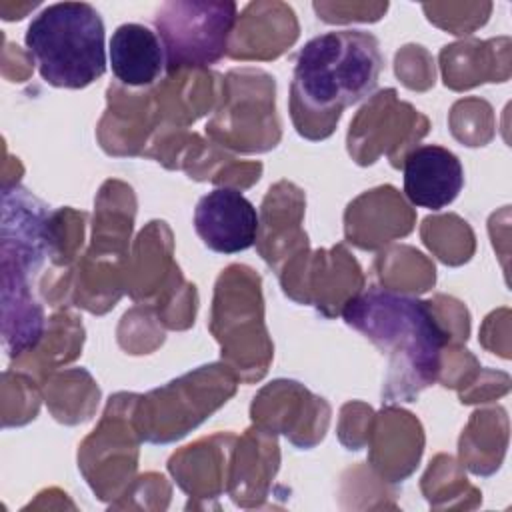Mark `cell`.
I'll list each match as a JSON object with an SVG mask.
<instances>
[{
  "mask_svg": "<svg viewBox=\"0 0 512 512\" xmlns=\"http://www.w3.org/2000/svg\"><path fill=\"white\" fill-rule=\"evenodd\" d=\"M342 316L390 354V368L400 374L398 384H404L400 396L410 398L436 380L448 334L428 302L374 286L350 298Z\"/></svg>",
  "mask_w": 512,
  "mask_h": 512,
  "instance_id": "obj_1",
  "label": "cell"
},
{
  "mask_svg": "<svg viewBox=\"0 0 512 512\" xmlns=\"http://www.w3.org/2000/svg\"><path fill=\"white\" fill-rule=\"evenodd\" d=\"M380 70V44L370 32L332 30L314 36L296 58L292 110L302 106L338 116L376 90Z\"/></svg>",
  "mask_w": 512,
  "mask_h": 512,
  "instance_id": "obj_2",
  "label": "cell"
},
{
  "mask_svg": "<svg viewBox=\"0 0 512 512\" xmlns=\"http://www.w3.org/2000/svg\"><path fill=\"white\" fill-rule=\"evenodd\" d=\"M24 44L42 80L56 88H84L106 72V30L88 2H56L30 24Z\"/></svg>",
  "mask_w": 512,
  "mask_h": 512,
  "instance_id": "obj_3",
  "label": "cell"
},
{
  "mask_svg": "<svg viewBox=\"0 0 512 512\" xmlns=\"http://www.w3.org/2000/svg\"><path fill=\"white\" fill-rule=\"evenodd\" d=\"M234 20V2L164 4L156 14V30L166 50V70L218 62L226 52Z\"/></svg>",
  "mask_w": 512,
  "mask_h": 512,
  "instance_id": "obj_4",
  "label": "cell"
},
{
  "mask_svg": "<svg viewBox=\"0 0 512 512\" xmlns=\"http://www.w3.org/2000/svg\"><path fill=\"white\" fill-rule=\"evenodd\" d=\"M260 218L254 204L236 188H214L194 208V228L200 240L218 254L248 250L258 236Z\"/></svg>",
  "mask_w": 512,
  "mask_h": 512,
  "instance_id": "obj_5",
  "label": "cell"
},
{
  "mask_svg": "<svg viewBox=\"0 0 512 512\" xmlns=\"http://www.w3.org/2000/svg\"><path fill=\"white\" fill-rule=\"evenodd\" d=\"M462 186V162L444 146H416L404 160V194L420 208L442 210L456 200Z\"/></svg>",
  "mask_w": 512,
  "mask_h": 512,
  "instance_id": "obj_6",
  "label": "cell"
},
{
  "mask_svg": "<svg viewBox=\"0 0 512 512\" xmlns=\"http://www.w3.org/2000/svg\"><path fill=\"white\" fill-rule=\"evenodd\" d=\"M108 56L116 80L124 86H150L166 70V50L158 32L136 22L114 30Z\"/></svg>",
  "mask_w": 512,
  "mask_h": 512,
  "instance_id": "obj_7",
  "label": "cell"
}]
</instances>
